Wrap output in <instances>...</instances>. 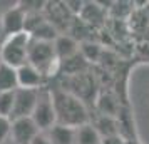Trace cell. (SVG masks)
<instances>
[{
    "label": "cell",
    "instance_id": "obj_1",
    "mask_svg": "<svg viewBox=\"0 0 149 144\" xmlns=\"http://www.w3.org/2000/svg\"><path fill=\"white\" fill-rule=\"evenodd\" d=\"M52 97H54L57 124L72 129L89 124V114L84 101L61 87L52 89Z\"/></svg>",
    "mask_w": 149,
    "mask_h": 144
},
{
    "label": "cell",
    "instance_id": "obj_2",
    "mask_svg": "<svg viewBox=\"0 0 149 144\" xmlns=\"http://www.w3.org/2000/svg\"><path fill=\"white\" fill-rule=\"evenodd\" d=\"M29 64L37 69L45 79L52 77L57 70H61V62H59L57 54H55L54 42H44V40L30 39Z\"/></svg>",
    "mask_w": 149,
    "mask_h": 144
},
{
    "label": "cell",
    "instance_id": "obj_3",
    "mask_svg": "<svg viewBox=\"0 0 149 144\" xmlns=\"http://www.w3.org/2000/svg\"><path fill=\"white\" fill-rule=\"evenodd\" d=\"M29 45L30 35L27 32L5 37L0 45V61L15 69L25 65L29 64Z\"/></svg>",
    "mask_w": 149,
    "mask_h": 144
},
{
    "label": "cell",
    "instance_id": "obj_4",
    "mask_svg": "<svg viewBox=\"0 0 149 144\" xmlns=\"http://www.w3.org/2000/svg\"><path fill=\"white\" fill-rule=\"evenodd\" d=\"M32 121L37 124L40 132H47L57 124V116H55V106L54 97H52V89L44 87L39 92V99L35 104V109L32 112Z\"/></svg>",
    "mask_w": 149,
    "mask_h": 144
},
{
    "label": "cell",
    "instance_id": "obj_5",
    "mask_svg": "<svg viewBox=\"0 0 149 144\" xmlns=\"http://www.w3.org/2000/svg\"><path fill=\"white\" fill-rule=\"evenodd\" d=\"M44 15L61 35L65 34V30L72 25V17H74L65 2H45Z\"/></svg>",
    "mask_w": 149,
    "mask_h": 144
},
{
    "label": "cell",
    "instance_id": "obj_6",
    "mask_svg": "<svg viewBox=\"0 0 149 144\" xmlns=\"http://www.w3.org/2000/svg\"><path fill=\"white\" fill-rule=\"evenodd\" d=\"M25 20H27V14L20 7V3H15L14 7H8L0 15V27H2L3 37H10V35L25 32Z\"/></svg>",
    "mask_w": 149,
    "mask_h": 144
},
{
    "label": "cell",
    "instance_id": "obj_7",
    "mask_svg": "<svg viewBox=\"0 0 149 144\" xmlns=\"http://www.w3.org/2000/svg\"><path fill=\"white\" fill-rule=\"evenodd\" d=\"M39 92L40 90L34 89H19L14 92V111L10 121L14 119H22V117H32V112L35 109V104L39 99Z\"/></svg>",
    "mask_w": 149,
    "mask_h": 144
},
{
    "label": "cell",
    "instance_id": "obj_8",
    "mask_svg": "<svg viewBox=\"0 0 149 144\" xmlns=\"http://www.w3.org/2000/svg\"><path fill=\"white\" fill-rule=\"evenodd\" d=\"M40 134V129L32 121V117H22L12 121L10 141L12 144H32L34 139Z\"/></svg>",
    "mask_w": 149,
    "mask_h": 144
},
{
    "label": "cell",
    "instance_id": "obj_9",
    "mask_svg": "<svg viewBox=\"0 0 149 144\" xmlns=\"http://www.w3.org/2000/svg\"><path fill=\"white\" fill-rule=\"evenodd\" d=\"M61 89L74 94L81 101H86L94 92V79L89 76L87 72H82V74H77V76H69L67 81H64V86Z\"/></svg>",
    "mask_w": 149,
    "mask_h": 144
},
{
    "label": "cell",
    "instance_id": "obj_10",
    "mask_svg": "<svg viewBox=\"0 0 149 144\" xmlns=\"http://www.w3.org/2000/svg\"><path fill=\"white\" fill-rule=\"evenodd\" d=\"M17 76H19V87L22 89H34L40 90L45 87V77L35 67H32L30 64H25L22 67L17 69Z\"/></svg>",
    "mask_w": 149,
    "mask_h": 144
},
{
    "label": "cell",
    "instance_id": "obj_11",
    "mask_svg": "<svg viewBox=\"0 0 149 144\" xmlns=\"http://www.w3.org/2000/svg\"><path fill=\"white\" fill-rule=\"evenodd\" d=\"M54 47H55V54H57L59 62L67 61V59H70V57H74L75 54L81 52L77 40H75L72 35H65V34L59 35V37L55 39Z\"/></svg>",
    "mask_w": 149,
    "mask_h": 144
},
{
    "label": "cell",
    "instance_id": "obj_12",
    "mask_svg": "<svg viewBox=\"0 0 149 144\" xmlns=\"http://www.w3.org/2000/svg\"><path fill=\"white\" fill-rule=\"evenodd\" d=\"M19 89V76L17 69L0 62V94L14 92Z\"/></svg>",
    "mask_w": 149,
    "mask_h": 144
},
{
    "label": "cell",
    "instance_id": "obj_13",
    "mask_svg": "<svg viewBox=\"0 0 149 144\" xmlns=\"http://www.w3.org/2000/svg\"><path fill=\"white\" fill-rule=\"evenodd\" d=\"M45 134L52 144H75V129H72V127L55 124Z\"/></svg>",
    "mask_w": 149,
    "mask_h": 144
},
{
    "label": "cell",
    "instance_id": "obj_14",
    "mask_svg": "<svg viewBox=\"0 0 149 144\" xmlns=\"http://www.w3.org/2000/svg\"><path fill=\"white\" fill-rule=\"evenodd\" d=\"M75 144H102V137L92 124H86L75 129Z\"/></svg>",
    "mask_w": 149,
    "mask_h": 144
},
{
    "label": "cell",
    "instance_id": "obj_15",
    "mask_svg": "<svg viewBox=\"0 0 149 144\" xmlns=\"http://www.w3.org/2000/svg\"><path fill=\"white\" fill-rule=\"evenodd\" d=\"M94 127H95V131L99 132V136H101L102 139L119 134V124L116 122L111 116H107V114H102V117H99L97 122L94 124Z\"/></svg>",
    "mask_w": 149,
    "mask_h": 144
},
{
    "label": "cell",
    "instance_id": "obj_16",
    "mask_svg": "<svg viewBox=\"0 0 149 144\" xmlns=\"http://www.w3.org/2000/svg\"><path fill=\"white\" fill-rule=\"evenodd\" d=\"M82 20L86 22V24H91V25H97V24H101L102 19H104V8L99 7L97 3H84V7H82L81 14Z\"/></svg>",
    "mask_w": 149,
    "mask_h": 144
},
{
    "label": "cell",
    "instance_id": "obj_17",
    "mask_svg": "<svg viewBox=\"0 0 149 144\" xmlns=\"http://www.w3.org/2000/svg\"><path fill=\"white\" fill-rule=\"evenodd\" d=\"M14 92L0 94V117H8L10 119L12 111H14Z\"/></svg>",
    "mask_w": 149,
    "mask_h": 144
},
{
    "label": "cell",
    "instance_id": "obj_18",
    "mask_svg": "<svg viewBox=\"0 0 149 144\" xmlns=\"http://www.w3.org/2000/svg\"><path fill=\"white\" fill-rule=\"evenodd\" d=\"M12 121L8 117H0V144H7L10 141Z\"/></svg>",
    "mask_w": 149,
    "mask_h": 144
},
{
    "label": "cell",
    "instance_id": "obj_19",
    "mask_svg": "<svg viewBox=\"0 0 149 144\" xmlns=\"http://www.w3.org/2000/svg\"><path fill=\"white\" fill-rule=\"evenodd\" d=\"M81 52L86 57V61H95L99 52H101V49H99V45H95V44H84L81 49Z\"/></svg>",
    "mask_w": 149,
    "mask_h": 144
},
{
    "label": "cell",
    "instance_id": "obj_20",
    "mask_svg": "<svg viewBox=\"0 0 149 144\" xmlns=\"http://www.w3.org/2000/svg\"><path fill=\"white\" fill-rule=\"evenodd\" d=\"M102 144H131V141L124 139L121 134H117V136L104 137V139H102Z\"/></svg>",
    "mask_w": 149,
    "mask_h": 144
},
{
    "label": "cell",
    "instance_id": "obj_21",
    "mask_svg": "<svg viewBox=\"0 0 149 144\" xmlns=\"http://www.w3.org/2000/svg\"><path fill=\"white\" fill-rule=\"evenodd\" d=\"M32 144H52V143H50V139L47 137L45 132H40V134L34 139V143H32Z\"/></svg>",
    "mask_w": 149,
    "mask_h": 144
},
{
    "label": "cell",
    "instance_id": "obj_22",
    "mask_svg": "<svg viewBox=\"0 0 149 144\" xmlns=\"http://www.w3.org/2000/svg\"><path fill=\"white\" fill-rule=\"evenodd\" d=\"M7 144H12V143H7Z\"/></svg>",
    "mask_w": 149,
    "mask_h": 144
},
{
    "label": "cell",
    "instance_id": "obj_23",
    "mask_svg": "<svg viewBox=\"0 0 149 144\" xmlns=\"http://www.w3.org/2000/svg\"><path fill=\"white\" fill-rule=\"evenodd\" d=\"M0 62H2V61H0Z\"/></svg>",
    "mask_w": 149,
    "mask_h": 144
}]
</instances>
